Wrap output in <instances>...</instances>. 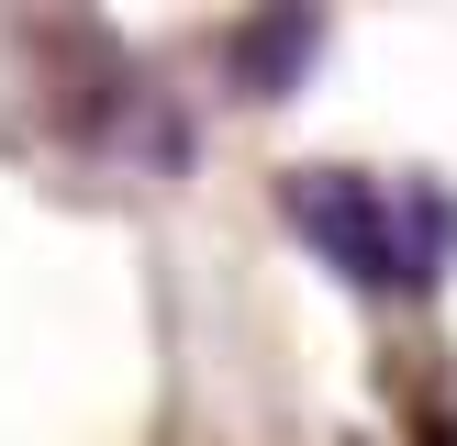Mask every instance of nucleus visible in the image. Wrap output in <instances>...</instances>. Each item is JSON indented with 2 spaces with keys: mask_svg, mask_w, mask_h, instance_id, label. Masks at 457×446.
Segmentation results:
<instances>
[{
  "mask_svg": "<svg viewBox=\"0 0 457 446\" xmlns=\"http://www.w3.org/2000/svg\"><path fill=\"white\" fill-rule=\"evenodd\" d=\"M279 223L335 268L346 290L413 301L457 268V190L446 178H379V168H290Z\"/></svg>",
  "mask_w": 457,
  "mask_h": 446,
  "instance_id": "obj_1",
  "label": "nucleus"
},
{
  "mask_svg": "<svg viewBox=\"0 0 457 446\" xmlns=\"http://www.w3.org/2000/svg\"><path fill=\"white\" fill-rule=\"evenodd\" d=\"M312 45H324V22H312V12H279V22H245V34H235V67H245V101H279V67H302Z\"/></svg>",
  "mask_w": 457,
  "mask_h": 446,
  "instance_id": "obj_2",
  "label": "nucleus"
}]
</instances>
